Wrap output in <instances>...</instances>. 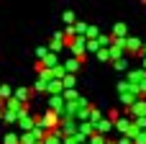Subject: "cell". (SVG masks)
I'll use <instances>...</instances> for the list:
<instances>
[{"label": "cell", "instance_id": "1", "mask_svg": "<svg viewBox=\"0 0 146 144\" xmlns=\"http://www.w3.org/2000/svg\"><path fill=\"white\" fill-rule=\"evenodd\" d=\"M118 93H121V100H123L126 111H128V108L141 98V95H139V88H136V85H131L128 80H121V82H118Z\"/></svg>", "mask_w": 146, "mask_h": 144}, {"label": "cell", "instance_id": "2", "mask_svg": "<svg viewBox=\"0 0 146 144\" xmlns=\"http://www.w3.org/2000/svg\"><path fill=\"white\" fill-rule=\"evenodd\" d=\"M128 119H131V121H136V119H146V100H144V98H139V100L128 108Z\"/></svg>", "mask_w": 146, "mask_h": 144}, {"label": "cell", "instance_id": "3", "mask_svg": "<svg viewBox=\"0 0 146 144\" xmlns=\"http://www.w3.org/2000/svg\"><path fill=\"white\" fill-rule=\"evenodd\" d=\"M141 49H144V44H141V39H126V54H133V57H141Z\"/></svg>", "mask_w": 146, "mask_h": 144}, {"label": "cell", "instance_id": "4", "mask_svg": "<svg viewBox=\"0 0 146 144\" xmlns=\"http://www.w3.org/2000/svg\"><path fill=\"white\" fill-rule=\"evenodd\" d=\"M13 98H15L18 103H23V106H26V103H31L33 90H31V88H15V90H13Z\"/></svg>", "mask_w": 146, "mask_h": 144}, {"label": "cell", "instance_id": "5", "mask_svg": "<svg viewBox=\"0 0 146 144\" xmlns=\"http://www.w3.org/2000/svg\"><path fill=\"white\" fill-rule=\"evenodd\" d=\"M18 126H21V134L33 131V129H36V116H33V113H31V116H21V119H18Z\"/></svg>", "mask_w": 146, "mask_h": 144}, {"label": "cell", "instance_id": "6", "mask_svg": "<svg viewBox=\"0 0 146 144\" xmlns=\"http://www.w3.org/2000/svg\"><path fill=\"white\" fill-rule=\"evenodd\" d=\"M115 129H118L123 137H128V134H131V129H133V121H131L128 116H121V119L115 121Z\"/></svg>", "mask_w": 146, "mask_h": 144}, {"label": "cell", "instance_id": "7", "mask_svg": "<svg viewBox=\"0 0 146 144\" xmlns=\"http://www.w3.org/2000/svg\"><path fill=\"white\" fill-rule=\"evenodd\" d=\"M21 108H23V103H18L15 98H10V100L3 103V113H15V116H21Z\"/></svg>", "mask_w": 146, "mask_h": 144}, {"label": "cell", "instance_id": "8", "mask_svg": "<svg viewBox=\"0 0 146 144\" xmlns=\"http://www.w3.org/2000/svg\"><path fill=\"white\" fill-rule=\"evenodd\" d=\"M126 80H128L131 85H136V88H139V85L146 80V72H144V70H131V72L126 75Z\"/></svg>", "mask_w": 146, "mask_h": 144}, {"label": "cell", "instance_id": "9", "mask_svg": "<svg viewBox=\"0 0 146 144\" xmlns=\"http://www.w3.org/2000/svg\"><path fill=\"white\" fill-rule=\"evenodd\" d=\"M49 111L62 113V111H64V98H62V95H49Z\"/></svg>", "mask_w": 146, "mask_h": 144}, {"label": "cell", "instance_id": "10", "mask_svg": "<svg viewBox=\"0 0 146 144\" xmlns=\"http://www.w3.org/2000/svg\"><path fill=\"white\" fill-rule=\"evenodd\" d=\"M64 49V36L62 33H54V39H51V44H49V52L51 54H59Z\"/></svg>", "mask_w": 146, "mask_h": 144}, {"label": "cell", "instance_id": "11", "mask_svg": "<svg viewBox=\"0 0 146 144\" xmlns=\"http://www.w3.org/2000/svg\"><path fill=\"white\" fill-rule=\"evenodd\" d=\"M115 126H113V121H108V119H103V121H98L95 124V134H100V137H105L108 131H113Z\"/></svg>", "mask_w": 146, "mask_h": 144}, {"label": "cell", "instance_id": "12", "mask_svg": "<svg viewBox=\"0 0 146 144\" xmlns=\"http://www.w3.org/2000/svg\"><path fill=\"white\" fill-rule=\"evenodd\" d=\"M85 62H80V59H74V57H69L67 62H64V70H67V75H74V72H80V67H82Z\"/></svg>", "mask_w": 146, "mask_h": 144}, {"label": "cell", "instance_id": "13", "mask_svg": "<svg viewBox=\"0 0 146 144\" xmlns=\"http://www.w3.org/2000/svg\"><path fill=\"white\" fill-rule=\"evenodd\" d=\"M41 64H44V67H46V70H56V67H59V57H56V54H51V52H49V54H46V57H44V59H41Z\"/></svg>", "mask_w": 146, "mask_h": 144}, {"label": "cell", "instance_id": "14", "mask_svg": "<svg viewBox=\"0 0 146 144\" xmlns=\"http://www.w3.org/2000/svg\"><path fill=\"white\" fill-rule=\"evenodd\" d=\"M113 39H128L126 23H115V26H113Z\"/></svg>", "mask_w": 146, "mask_h": 144}, {"label": "cell", "instance_id": "15", "mask_svg": "<svg viewBox=\"0 0 146 144\" xmlns=\"http://www.w3.org/2000/svg\"><path fill=\"white\" fill-rule=\"evenodd\" d=\"M46 93H49V95H62V93H64V85H62V80H51Z\"/></svg>", "mask_w": 146, "mask_h": 144}, {"label": "cell", "instance_id": "16", "mask_svg": "<svg viewBox=\"0 0 146 144\" xmlns=\"http://www.w3.org/2000/svg\"><path fill=\"white\" fill-rule=\"evenodd\" d=\"M44 144H62V134H59V129H56V131H49L46 139H44Z\"/></svg>", "mask_w": 146, "mask_h": 144}, {"label": "cell", "instance_id": "17", "mask_svg": "<svg viewBox=\"0 0 146 144\" xmlns=\"http://www.w3.org/2000/svg\"><path fill=\"white\" fill-rule=\"evenodd\" d=\"M87 28H90V26H87L85 21H77V23H74V36H87Z\"/></svg>", "mask_w": 146, "mask_h": 144}, {"label": "cell", "instance_id": "18", "mask_svg": "<svg viewBox=\"0 0 146 144\" xmlns=\"http://www.w3.org/2000/svg\"><path fill=\"white\" fill-rule=\"evenodd\" d=\"M3 144H21V134H15V131L5 134V137H3Z\"/></svg>", "mask_w": 146, "mask_h": 144}, {"label": "cell", "instance_id": "19", "mask_svg": "<svg viewBox=\"0 0 146 144\" xmlns=\"http://www.w3.org/2000/svg\"><path fill=\"white\" fill-rule=\"evenodd\" d=\"M62 85H64V90H74V85H77V77H74V75H67V77L62 80Z\"/></svg>", "mask_w": 146, "mask_h": 144}, {"label": "cell", "instance_id": "20", "mask_svg": "<svg viewBox=\"0 0 146 144\" xmlns=\"http://www.w3.org/2000/svg\"><path fill=\"white\" fill-rule=\"evenodd\" d=\"M13 98V90L8 88V85H0V103H5V100H10Z\"/></svg>", "mask_w": 146, "mask_h": 144}, {"label": "cell", "instance_id": "21", "mask_svg": "<svg viewBox=\"0 0 146 144\" xmlns=\"http://www.w3.org/2000/svg\"><path fill=\"white\" fill-rule=\"evenodd\" d=\"M38 142V137L33 134V131H28V134H21V144H36Z\"/></svg>", "mask_w": 146, "mask_h": 144}, {"label": "cell", "instance_id": "22", "mask_svg": "<svg viewBox=\"0 0 146 144\" xmlns=\"http://www.w3.org/2000/svg\"><path fill=\"white\" fill-rule=\"evenodd\" d=\"M62 18L67 21V26H74V23H77V15H74V10H64V13H62Z\"/></svg>", "mask_w": 146, "mask_h": 144}, {"label": "cell", "instance_id": "23", "mask_svg": "<svg viewBox=\"0 0 146 144\" xmlns=\"http://www.w3.org/2000/svg\"><path fill=\"white\" fill-rule=\"evenodd\" d=\"M113 67H115L118 72H126V70H128V59H126V57H123V59H115Z\"/></svg>", "mask_w": 146, "mask_h": 144}, {"label": "cell", "instance_id": "24", "mask_svg": "<svg viewBox=\"0 0 146 144\" xmlns=\"http://www.w3.org/2000/svg\"><path fill=\"white\" fill-rule=\"evenodd\" d=\"M98 59H100V62H113L110 49H100V52H98Z\"/></svg>", "mask_w": 146, "mask_h": 144}, {"label": "cell", "instance_id": "25", "mask_svg": "<svg viewBox=\"0 0 146 144\" xmlns=\"http://www.w3.org/2000/svg\"><path fill=\"white\" fill-rule=\"evenodd\" d=\"M105 119H108V121H113V126H115V121L121 119V111H118V108H113V111H108V116H105Z\"/></svg>", "mask_w": 146, "mask_h": 144}, {"label": "cell", "instance_id": "26", "mask_svg": "<svg viewBox=\"0 0 146 144\" xmlns=\"http://www.w3.org/2000/svg\"><path fill=\"white\" fill-rule=\"evenodd\" d=\"M62 144H82V142H80V137L74 134V137H62Z\"/></svg>", "mask_w": 146, "mask_h": 144}, {"label": "cell", "instance_id": "27", "mask_svg": "<svg viewBox=\"0 0 146 144\" xmlns=\"http://www.w3.org/2000/svg\"><path fill=\"white\" fill-rule=\"evenodd\" d=\"M90 144H108V137H100V134H95V137L90 139Z\"/></svg>", "mask_w": 146, "mask_h": 144}, {"label": "cell", "instance_id": "28", "mask_svg": "<svg viewBox=\"0 0 146 144\" xmlns=\"http://www.w3.org/2000/svg\"><path fill=\"white\" fill-rule=\"evenodd\" d=\"M46 54H49V46H38V49H36V57H38V62H41Z\"/></svg>", "mask_w": 146, "mask_h": 144}, {"label": "cell", "instance_id": "29", "mask_svg": "<svg viewBox=\"0 0 146 144\" xmlns=\"http://www.w3.org/2000/svg\"><path fill=\"white\" fill-rule=\"evenodd\" d=\"M118 144H133V139H131V137H121V139H118Z\"/></svg>", "mask_w": 146, "mask_h": 144}, {"label": "cell", "instance_id": "30", "mask_svg": "<svg viewBox=\"0 0 146 144\" xmlns=\"http://www.w3.org/2000/svg\"><path fill=\"white\" fill-rule=\"evenodd\" d=\"M146 57V44H144V49H141V59H144Z\"/></svg>", "mask_w": 146, "mask_h": 144}, {"label": "cell", "instance_id": "31", "mask_svg": "<svg viewBox=\"0 0 146 144\" xmlns=\"http://www.w3.org/2000/svg\"><path fill=\"white\" fill-rule=\"evenodd\" d=\"M141 62H144V67H141V70H144V72H146V57H144V59H141Z\"/></svg>", "mask_w": 146, "mask_h": 144}, {"label": "cell", "instance_id": "32", "mask_svg": "<svg viewBox=\"0 0 146 144\" xmlns=\"http://www.w3.org/2000/svg\"><path fill=\"white\" fill-rule=\"evenodd\" d=\"M108 144H118V142H110V139H108Z\"/></svg>", "mask_w": 146, "mask_h": 144}, {"label": "cell", "instance_id": "33", "mask_svg": "<svg viewBox=\"0 0 146 144\" xmlns=\"http://www.w3.org/2000/svg\"><path fill=\"white\" fill-rule=\"evenodd\" d=\"M0 121H3V111H0Z\"/></svg>", "mask_w": 146, "mask_h": 144}, {"label": "cell", "instance_id": "34", "mask_svg": "<svg viewBox=\"0 0 146 144\" xmlns=\"http://www.w3.org/2000/svg\"><path fill=\"white\" fill-rule=\"evenodd\" d=\"M36 144H44V142H36Z\"/></svg>", "mask_w": 146, "mask_h": 144}, {"label": "cell", "instance_id": "35", "mask_svg": "<svg viewBox=\"0 0 146 144\" xmlns=\"http://www.w3.org/2000/svg\"><path fill=\"white\" fill-rule=\"evenodd\" d=\"M82 144H90V142H82Z\"/></svg>", "mask_w": 146, "mask_h": 144}, {"label": "cell", "instance_id": "36", "mask_svg": "<svg viewBox=\"0 0 146 144\" xmlns=\"http://www.w3.org/2000/svg\"><path fill=\"white\" fill-rule=\"evenodd\" d=\"M144 100H146V98H144Z\"/></svg>", "mask_w": 146, "mask_h": 144}, {"label": "cell", "instance_id": "37", "mask_svg": "<svg viewBox=\"0 0 146 144\" xmlns=\"http://www.w3.org/2000/svg\"><path fill=\"white\" fill-rule=\"evenodd\" d=\"M144 3H146V0H144Z\"/></svg>", "mask_w": 146, "mask_h": 144}]
</instances>
